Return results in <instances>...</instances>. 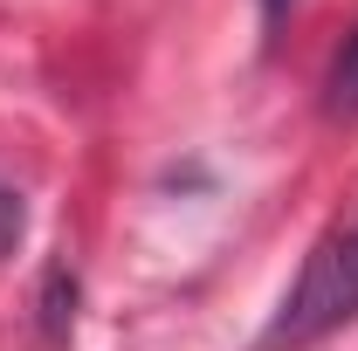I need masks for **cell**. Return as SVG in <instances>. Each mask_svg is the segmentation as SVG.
Returning a JSON list of instances; mask_svg holds the SVG:
<instances>
[{"label": "cell", "mask_w": 358, "mask_h": 351, "mask_svg": "<svg viewBox=\"0 0 358 351\" xmlns=\"http://www.w3.org/2000/svg\"><path fill=\"white\" fill-rule=\"evenodd\" d=\"M324 110H331V117H358V35L338 48V62H331V83H324Z\"/></svg>", "instance_id": "cell-2"}, {"label": "cell", "mask_w": 358, "mask_h": 351, "mask_svg": "<svg viewBox=\"0 0 358 351\" xmlns=\"http://www.w3.org/2000/svg\"><path fill=\"white\" fill-rule=\"evenodd\" d=\"M289 7H296V0H262V21H268V28H282V21H289Z\"/></svg>", "instance_id": "cell-4"}, {"label": "cell", "mask_w": 358, "mask_h": 351, "mask_svg": "<svg viewBox=\"0 0 358 351\" xmlns=\"http://www.w3.org/2000/svg\"><path fill=\"white\" fill-rule=\"evenodd\" d=\"M352 317H358V220L352 227H331L310 248L303 275L289 282L282 310L268 317L262 351H310L331 331H345Z\"/></svg>", "instance_id": "cell-1"}, {"label": "cell", "mask_w": 358, "mask_h": 351, "mask_svg": "<svg viewBox=\"0 0 358 351\" xmlns=\"http://www.w3.org/2000/svg\"><path fill=\"white\" fill-rule=\"evenodd\" d=\"M21 234H28V207H21V193H14V186H0V262L21 248Z\"/></svg>", "instance_id": "cell-3"}]
</instances>
